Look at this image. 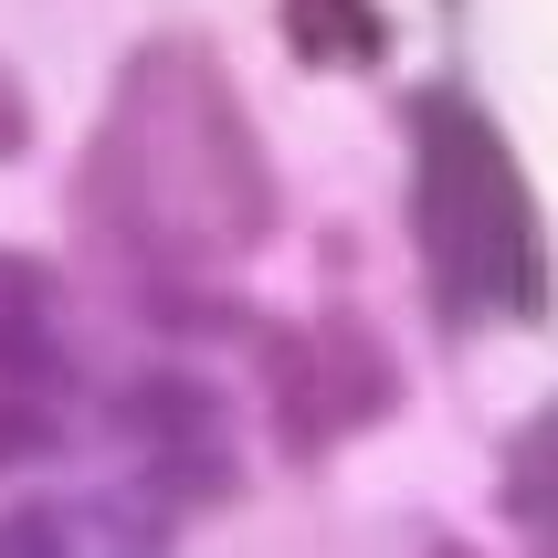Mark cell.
<instances>
[{
    "label": "cell",
    "mask_w": 558,
    "mask_h": 558,
    "mask_svg": "<svg viewBox=\"0 0 558 558\" xmlns=\"http://www.w3.org/2000/svg\"><path fill=\"white\" fill-rule=\"evenodd\" d=\"M379 411H401V369L359 316H316V327L275 338V422L295 453H327L338 433H359Z\"/></svg>",
    "instance_id": "3957f363"
},
{
    "label": "cell",
    "mask_w": 558,
    "mask_h": 558,
    "mask_svg": "<svg viewBox=\"0 0 558 558\" xmlns=\"http://www.w3.org/2000/svg\"><path fill=\"white\" fill-rule=\"evenodd\" d=\"M411 253H422L433 316L453 338L464 327H537L558 295L527 158L506 148V126L464 85L411 95Z\"/></svg>",
    "instance_id": "7a4b0ae2"
},
{
    "label": "cell",
    "mask_w": 558,
    "mask_h": 558,
    "mask_svg": "<svg viewBox=\"0 0 558 558\" xmlns=\"http://www.w3.org/2000/svg\"><path fill=\"white\" fill-rule=\"evenodd\" d=\"M284 22V53L316 63V74H369L390 53V11L379 0H275Z\"/></svg>",
    "instance_id": "5b68a950"
},
{
    "label": "cell",
    "mask_w": 558,
    "mask_h": 558,
    "mask_svg": "<svg viewBox=\"0 0 558 558\" xmlns=\"http://www.w3.org/2000/svg\"><path fill=\"white\" fill-rule=\"evenodd\" d=\"M275 158L201 32H148L74 158V243L137 284H221L275 243Z\"/></svg>",
    "instance_id": "6da1fadb"
},
{
    "label": "cell",
    "mask_w": 558,
    "mask_h": 558,
    "mask_svg": "<svg viewBox=\"0 0 558 558\" xmlns=\"http://www.w3.org/2000/svg\"><path fill=\"white\" fill-rule=\"evenodd\" d=\"M496 517L527 548H558V401H537L517 433H506V464H496Z\"/></svg>",
    "instance_id": "277c9868"
}]
</instances>
